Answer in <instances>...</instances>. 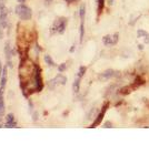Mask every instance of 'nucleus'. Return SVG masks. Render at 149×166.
Instances as JSON below:
<instances>
[{"instance_id": "obj_1", "label": "nucleus", "mask_w": 149, "mask_h": 166, "mask_svg": "<svg viewBox=\"0 0 149 166\" xmlns=\"http://www.w3.org/2000/svg\"><path fill=\"white\" fill-rule=\"evenodd\" d=\"M44 89V82H42V76H41V69L36 64L35 67V72H33V81H31V90L30 93L33 92H41Z\"/></svg>"}, {"instance_id": "obj_2", "label": "nucleus", "mask_w": 149, "mask_h": 166, "mask_svg": "<svg viewBox=\"0 0 149 166\" xmlns=\"http://www.w3.org/2000/svg\"><path fill=\"white\" fill-rule=\"evenodd\" d=\"M8 25V11L5 0H0V37H2L4 31Z\"/></svg>"}, {"instance_id": "obj_3", "label": "nucleus", "mask_w": 149, "mask_h": 166, "mask_svg": "<svg viewBox=\"0 0 149 166\" xmlns=\"http://www.w3.org/2000/svg\"><path fill=\"white\" fill-rule=\"evenodd\" d=\"M16 13L21 20H29L33 17V11L29 7H27L23 4H19L16 7Z\"/></svg>"}, {"instance_id": "obj_4", "label": "nucleus", "mask_w": 149, "mask_h": 166, "mask_svg": "<svg viewBox=\"0 0 149 166\" xmlns=\"http://www.w3.org/2000/svg\"><path fill=\"white\" fill-rule=\"evenodd\" d=\"M66 27H67V19L59 18L54 22V25H52V27H51V32L62 34V33L65 32Z\"/></svg>"}, {"instance_id": "obj_5", "label": "nucleus", "mask_w": 149, "mask_h": 166, "mask_svg": "<svg viewBox=\"0 0 149 166\" xmlns=\"http://www.w3.org/2000/svg\"><path fill=\"white\" fill-rule=\"evenodd\" d=\"M85 15H86V6L81 4L79 10V16H80V42L84 39L85 34Z\"/></svg>"}, {"instance_id": "obj_6", "label": "nucleus", "mask_w": 149, "mask_h": 166, "mask_svg": "<svg viewBox=\"0 0 149 166\" xmlns=\"http://www.w3.org/2000/svg\"><path fill=\"white\" fill-rule=\"evenodd\" d=\"M107 108H108V103H106L105 106L102 108V110L100 111V112L98 113V115H97V117H96V120L94 121V123L91 124V126H89L90 129H94V127H97L101 123L102 119H104V116H105L106 114V111H107Z\"/></svg>"}, {"instance_id": "obj_7", "label": "nucleus", "mask_w": 149, "mask_h": 166, "mask_svg": "<svg viewBox=\"0 0 149 166\" xmlns=\"http://www.w3.org/2000/svg\"><path fill=\"white\" fill-rule=\"evenodd\" d=\"M7 79H8V67L5 65L2 73H1V81H0V91H2V92H4L6 84H7Z\"/></svg>"}, {"instance_id": "obj_8", "label": "nucleus", "mask_w": 149, "mask_h": 166, "mask_svg": "<svg viewBox=\"0 0 149 166\" xmlns=\"http://www.w3.org/2000/svg\"><path fill=\"white\" fill-rule=\"evenodd\" d=\"M102 41H104V43L106 44V46H113V44H116L117 41H118V34H113V36H106L104 37V39H102Z\"/></svg>"}, {"instance_id": "obj_9", "label": "nucleus", "mask_w": 149, "mask_h": 166, "mask_svg": "<svg viewBox=\"0 0 149 166\" xmlns=\"http://www.w3.org/2000/svg\"><path fill=\"white\" fill-rule=\"evenodd\" d=\"M5 127L7 129H12V127H17V123H16L15 116L14 114H8L7 115V120H6V123H5Z\"/></svg>"}, {"instance_id": "obj_10", "label": "nucleus", "mask_w": 149, "mask_h": 166, "mask_svg": "<svg viewBox=\"0 0 149 166\" xmlns=\"http://www.w3.org/2000/svg\"><path fill=\"white\" fill-rule=\"evenodd\" d=\"M5 53H6V58H7V61H8V67L11 68V62H10V58L12 57V48L10 47V42L8 41L6 42V47H5Z\"/></svg>"}, {"instance_id": "obj_11", "label": "nucleus", "mask_w": 149, "mask_h": 166, "mask_svg": "<svg viewBox=\"0 0 149 166\" xmlns=\"http://www.w3.org/2000/svg\"><path fill=\"white\" fill-rule=\"evenodd\" d=\"M54 81H55L56 85H65L66 83H67V78L64 76L62 74H58V76L54 79Z\"/></svg>"}, {"instance_id": "obj_12", "label": "nucleus", "mask_w": 149, "mask_h": 166, "mask_svg": "<svg viewBox=\"0 0 149 166\" xmlns=\"http://www.w3.org/2000/svg\"><path fill=\"white\" fill-rule=\"evenodd\" d=\"M115 71L113 70H106L105 72H102L101 74H100V79L101 80H108V79H110V78H113V76H115Z\"/></svg>"}, {"instance_id": "obj_13", "label": "nucleus", "mask_w": 149, "mask_h": 166, "mask_svg": "<svg viewBox=\"0 0 149 166\" xmlns=\"http://www.w3.org/2000/svg\"><path fill=\"white\" fill-rule=\"evenodd\" d=\"M5 102H4V92L0 91V117L5 114Z\"/></svg>"}, {"instance_id": "obj_14", "label": "nucleus", "mask_w": 149, "mask_h": 166, "mask_svg": "<svg viewBox=\"0 0 149 166\" xmlns=\"http://www.w3.org/2000/svg\"><path fill=\"white\" fill-rule=\"evenodd\" d=\"M44 60H45V62H46V63L49 65V67H56L55 62H54V60L51 59V57L49 55V54H46V55H45Z\"/></svg>"}, {"instance_id": "obj_15", "label": "nucleus", "mask_w": 149, "mask_h": 166, "mask_svg": "<svg viewBox=\"0 0 149 166\" xmlns=\"http://www.w3.org/2000/svg\"><path fill=\"white\" fill-rule=\"evenodd\" d=\"M80 78L77 76V79L75 80V82H73V92H76L78 93L79 92V87H80Z\"/></svg>"}, {"instance_id": "obj_16", "label": "nucleus", "mask_w": 149, "mask_h": 166, "mask_svg": "<svg viewBox=\"0 0 149 166\" xmlns=\"http://www.w3.org/2000/svg\"><path fill=\"white\" fill-rule=\"evenodd\" d=\"M98 1V6H97V11H98V15L101 13V11L104 10L105 7V0H97Z\"/></svg>"}, {"instance_id": "obj_17", "label": "nucleus", "mask_w": 149, "mask_h": 166, "mask_svg": "<svg viewBox=\"0 0 149 166\" xmlns=\"http://www.w3.org/2000/svg\"><path fill=\"white\" fill-rule=\"evenodd\" d=\"M85 73H86V67H80L79 71H78V74H77V76L81 79V78L85 76Z\"/></svg>"}, {"instance_id": "obj_18", "label": "nucleus", "mask_w": 149, "mask_h": 166, "mask_svg": "<svg viewBox=\"0 0 149 166\" xmlns=\"http://www.w3.org/2000/svg\"><path fill=\"white\" fill-rule=\"evenodd\" d=\"M66 68H67V65H66V63H61V64H60V65L58 67V71H59L60 73L64 72V71L66 70Z\"/></svg>"}, {"instance_id": "obj_19", "label": "nucleus", "mask_w": 149, "mask_h": 166, "mask_svg": "<svg viewBox=\"0 0 149 166\" xmlns=\"http://www.w3.org/2000/svg\"><path fill=\"white\" fill-rule=\"evenodd\" d=\"M104 127H111V123L107 122V123L105 124V125H104Z\"/></svg>"}, {"instance_id": "obj_20", "label": "nucleus", "mask_w": 149, "mask_h": 166, "mask_svg": "<svg viewBox=\"0 0 149 166\" xmlns=\"http://www.w3.org/2000/svg\"><path fill=\"white\" fill-rule=\"evenodd\" d=\"M45 2H46L47 4H50L51 2H52V0H45Z\"/></svg>"}, {"instance_id": "obj_21", "label": "nucleus", "mask_w": 149, "mask_h": 166, "mask_svg": "<svg viewBox=\"0 0 149 166\" xmlns=\"http://www.w3.org/2000/svg\"><path fill=\"white\" fill-rule=\"evenodd\" d=\"M2 70H4V69H2V64H1V62H0V76H1V73H2Z\"/></svg>"}, {"instance_id": "obj_22", "label": "nucleus", "mask_w": 149, "mask_h": 166, "mask_svg": "<svg viewBox=\"0 0 149 166\" xmlns=\"http://www.w3.org/2000/svg\"><path fill=\"white\" fill-rule=\"evenodd\" d=\"M18 2H19V4H25L26 0H18Z\"/></svg>"}, {"instance_id": "obj_23", "label": "nucleus", "mask_w": 149, "mask_h": 166, "mask_svg": "<svg viewBox=\"0 0 149 166\" xmlns=\"http://www.w3.org/2000/svg\"><path fill=\"white\" fill-rule=\"evenodd\" d=\"M66 1H67V2H73L75 0H66Z\"/></svg>"}, {"instance_id": "obj_24", "label": "nucleus", "mask_w": 149, "mask_h": 166, "mask_svg": "<svg viewBox=\"0 0 149 166\" xmlns=\"http://www.w3.org/2000/svg\"><path fill=\"white\" fill-rule=\"evenodd\" d=\"M113 0H109V4H113Z\"/></svg>"}]
</instances>
